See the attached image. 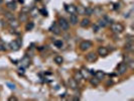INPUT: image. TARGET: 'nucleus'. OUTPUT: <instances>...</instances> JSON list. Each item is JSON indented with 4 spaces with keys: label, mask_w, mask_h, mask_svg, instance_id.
<instances>
[{
    "label": "nucleus",
    "mask_w": 134,
    "mask_h": 101,
    "mask_svg": "<svg viewBox=\"0 0 134 101\" xmlns=\"http://www.w3.org/2000/svg\"><path fill=\"white\" fill-rule=\"evenodd\" d=\"M59 26L61 28V29L63 30H68L70 28V22L64 17H61L59 19Z\"/></svg>",
    "instance_id": "obj_2"
},
{
    "label": "nucleus",
    "mask_w": 134,
    "mask_h": 101,
    "mask_svg": "<svg viewBox=\"0 0 134 101\" xmlns=\"http://www.w3.org/2000/svg\"><path fill=\"white\" fill-rule=\"evenodd\" d=\"M133 63H134L133 61H129V63H126V64H127V65H129L131 69H133V68H134V65H133Z\"/></svg>",
    "instance_id": "obj_31"
},
{
    "label": "nucleus",
    "mask_w": 134,
    "mask_h": 101,
    "mask_svg": "<svg viewBox=\"0 0 134 101\" xmlns=\"http://www.w3.org/2000/svg\"><path fill=\"white\" fill-rule=\"evenodd\" d=\"M77 12H80L81 14H84V13H85V8H83L82 6H78V7H77Z\"/></svg>",
    "instance_id": "obj_26"
},
{
    "label": "nucleus",
    "mask_w": 134,
    "mask_h": 101,
    "mask_svg": "<svg viewBox=\"0 0 134 101\" xmlns=\"http://www.w3.org/2000/svg\"><path fill=\"white\" fill-rule=\"evenodd\" d=\"M9 25L11 26L12 28H18L19 22L17 21L15 18H11V19H9Z\"/></svg>",
    "instance_id": "obj_12"
},
{
    "label": "nucleus",
    "mask_w": 134,
    "mask_h": 101,
    "mask_svg": "<svg viewBox=\"0 0 134 101\" xmlns=\"http://www.w3.org/2000/svg\"><path fill=\"white\" fill-rule=\"evenodd\" d=\"M93 13H94V9H93V8H91V7H87V8H85V13H84V14L92 15Z\"/></svg>",
    "instance_id": "obj_22"
},
{
    "label": "nucleus",
    "mask_w": 134,
    "mask_h": 101,
    "mask_svg": "<svg viewBox=\"0 0 134 101\" xmlns=\"http://www.w3.org/2000/svg\"><path fill=\"white\" fill-rule=\"evenodd\" d=\"M97 59H98V55L96 53H94V52L89 53V54H87V55H86V60L88 61V62H96Z\"/></svg>",
    "instance_id": "obj_5"
},
{
    "label": "nucleus",
    "mask_w": 134,
    "mask_h": 101,
    "mask_svg": "<svg viewBox=\"0 0 134 101\" xmlns=\"http://www.w3.org/2000/svg\"><path fill=\"white\" fill-rule=\"evenodd\" d=\"M39 12H41L42 15H44V16H48V11H46L45 9H41V10H39Z\"/></svg>",
    "instance_id": "obj_30"
},
{
    "label": "nucleus",
    "mask_w": 134,
    "mask_h": 101,
    "mask_svg": "<svg viewBox=\"0 0 134 101\" xmlns=\"http://www.w3.org/2000/svg\"><path fill=\"white\" fill-rule=\"evenodd\" d=\"M108 23H109V19L107 18V17H104V18L99 20V23L98 24H99L100 28H105L106 25H108Z\"/></svg>",
    "instance_id": "obj_9"
},
{
    "label": "nucleus",
    "mask_w": 134,
    "mask_h": 101,
    "mask_svg": "<svg viewBox=\"0 0 134 101\" xmlns=\"http://www.w3.org/2000/svg\"><path fill=\"white\" fill-rule=\"evenodd\" d=\"M35 1H42V0H35Z\"/></svg>",
    "instance_id": "obj_35"
},
{
    "label": "nucleus",
    "mask_w": 134,
    "mask_h": 101,
    "mask_svg": "<svg viewBox=\"0 0 134 101\" xmlns=\"http://www.w3.org/2000/svg\"><path fill=\"white\" fill-rule=\"evenodd\" d=\"M94 76H95L97 79H99L100 81H101V80L105 77V73H104L103 71H97V72H95V74H94Z\"/></svg>",
    "instance_id": "obj_14"
},
{
    "label": "nucleus",
    "mask_w": 134,
    "mask_h": 101,
    "mask_svg": "<svg viewBox=\"0 0 134 101\" xmlns=\"http://www.w3.org/2000/svg\"><path fill=\"white\" fill-rule=\"evenodd\" d=\"M26 19H27V14L24 12H20V14H19V20H20V21H25Z\"/></svg>",
    "instance_id": "obj_21"
},
{
    "label": "nucleus",
    "mask_w": 134,
    "mask_h": 101,
    "mask_svg": "<svg viewBox=\"0 0 134 101\" xmlns=\"http://www.w3.org/2000/svg\"><path fill=\"white\" fill-rule=\"evenodd\" d=\"M7 48H6V45L2 42H0V51H6Z\"/></svg>",
    "instance_id": "obj_27"
},
{
    "label": "nucleus",
    "mask_w": 134,
    "mask_h": 101,
    "mask_svg": "<svg viewBox=\"0 0 134 101\" xmlns=\"http://www.w3.org/2000/svg\"><path fill=\"white\" fill-rule=\"evenodd\" d=\"M6 6H7V8L10 9V10H15L16 9V3L13 2V1L8 2L7 4H6Z\"/></svg>",
    "instance_id": "obj_19"
},
{
    "label": "nucleus",
    "mask_w": 134,
    "mask_h": 101,
    "mask_svg": "<svg viewBox=\"0 0 134 101\" xmlns=\"http://www.w3.org/2000/svg\"><path fill=\"white\" fill-rule=\"evenodd\" d=\"M21 63H22V66H23V67H27V66H29V59L25 57V58L21 61Z\"/></svg>",
    "instance_id": "obj_25"
},
{
    "label": "nucleus",
    "mask_w": 134,
    "mask_h": 101,
    "mask_svg": "<svg viewBox=\"0 0 134 101\" xmlns=\"http://www.w3.org/2000/svg\"><path fill=\"white\" fill-rule=\"evenodd\" d=\"M92 42H90V40H83V42L80 44V50L83 51V52H86V51H88L90 48H92Z\"/></svg>",
    "instance_id": "obj_3"
},
{
    "label": "nucleus",
    "mask_w": 134,
    "mask_h": 101,
    "mask_svg": "<svg viewBox=\"0 0 134 101\" xmlns=\"http://www.w3.org/2000/svg\"><path fill=\"white\" fill-rule=\"evenodd\" d=\"M53 44H55V46H57V48H62L63 45H64L63 40H61V39H57V40H55V42H53Z\"/></svg>",
    "instance_id": "obj_23"
},
{
    "label": "nucleus",
    "mask_w": 134,
    "mask_h": 101,
    "mask_svg": "<svg viewBox=\"0 0 134 101\" xmlns=\"http://www.w3.org/2000/svg\"><path fill=\"white\" fill-rule=\"evenodd\" d=\"M50 30L53 33H56V35H59V33H61V28H59V25H57V23H53V25L50 28Z\"/></svg>",
    "instance_id": "obj_10"
},
{
    "label": "nucleus",
    "mask_w": 134,
    "mask_h": 101,
    "mask_svg": "<svg viewBox=\"0 0 134 101\" xmlns=\"http://www.w3.org/2000/svg\"><path fill=\"white\" fill-rule=\"evenodd\" d=\"M109 54V51L107 48H105V46H100V48L98 49V55L101 56V57H106L107 55Z\"/></svg>",
    "instance_id": "obj_8"
},
{
    "label": "nucleus",
    "mask_w": 134,
    "mask_h": 101,
    "mask_svg": "<svg viewBox=\"0 0 134 101\" xmlns=\"http://www.w3.org/2000/svg\"><path fill=\"white\" fill-rule=\"evenodd\" d=\"M74 79H75L77 82H80V81H81L82 79H84V78H83V75H82V73L80 72V71H79V72L77 71V72L75 73V75H74Z\"/></svg>",
    "instance_id": "obj_15"
},
{
    "label": "nucleus",
    "mask_w": 134,
    "mask_h": 101,
    "mask_svg": "<svg viewBox=\"0 0 134 101\" xmlns=\"http://www.w3.org/2000/svg\"><path fill=\"white\" fill-rule=\"evenodd\" d=\"M9 100H10V101H12V100H17V98H15V97H10Z\"/></svg>",
    "instance_id": "obj_33"
},
{
    "label": "nucleus",
    "mask_w": 134,
    "mask_h": 101,
    "mask_svg": "<svg viewBox=\"0 0 134 101\" xmlns=\"http://www.w3.org/2000/svg\"><path fill=\"white\" fill-rule=\"evenodd\" d=\"M9 48L10 50L12 51H18L19 48H20V43H18L17 40H13V42H10L9 43Z\"/></svg>",
    "instance_id": "obj_6"
},
{
    "label": "nucleus",
    "mask_w": 134,
    "mask_h": 101,
    "mask_svg": "<svg viewBox=\"0 0 134 101\" xmlns=\"http://www.w3.org/2000/svg\"><path fill=\"white\" fill-rule=\"evenodd\" d=\"M69 85H70L71 88L74 89V90L78 88V82H77V81H76L75 79H74V78L69 80Z\"/></svg>",
    "instance_id": "obj_11"
},
{
    "label": "nucleus",
    "mask_w": 134,
    "mask_h": 101,
    "mask_svg": "<svg viewBox=\"0 0 134 101\" xmlns=\"http://www.w3.org/2000/svg\"><path fill=\"white\" fill-rule=\"evenodd\" d=\"M78 21H79L78 16L76 14H71V16H70V22H71V24L72 25H76L78 23Z\"/></svg>",
    "instance_id": "obj_13"
},
{
    "label": "nucleus",
    "mask_w": 134,
    "mask_h": 101,
    "mask_svg": "<svg viewBox=\"0 0 134 101\" xmlns=\"http://www.w3.org/2000/svg\"><path fill=\"white\" fill-rule=\"evenodd\" d=\"M127 69H128V65L126 63H120L119 66L117 67V73L119 75H123V74L126 73Z\"/></svg>",
    "instance_id": "obj_4"
},
{
    "label": "nucleus",
    "mask_w": 134,
    "mask_h": 101,
    "mask_svg": "<svg viewBox=\"0 0 134 101\" xmlns=\"http://www.w3.org/2000/svg\"><path fill=\"white\" fill-rule=\"evenodd\" d=\"M53 61H55V63L58 64V65H62L63 62H64V59L62 56H56L55 58H53Z\"/></svg>",
    "instance_id": "obj_18"
},
{
    "label": "nucleus",
    "mask_w": 134,
    "mask_h": 101,
    "mask_svg": "<svg viewBox=\"0 0 134 101\" xmlns=\"http://www.w3.org/2000/svg\"><path fill=\"white\" fill-rule=\"evenodd\" d=\"M111 30L115 33H121L124 30V26H123V24L119 23V22L112 23L111 24Z\"/></svg>",
    "instance_id": "obj_1"
},
{
    "label": "nucleus",
    "mask_w": 134,
    "mask_h": 101,
    "mask_svg": "<svg viewBox=\"0 0 134 101\" xmlns=\"http://www.w3.org/2000/svg\"><path fill=\"white\" fill-rule=\"evenodd\" d=\"M90 83H91L92 85H94V86H98L99 83H100V80L97 79L96 77H95V78H92V79H90Z\"/></svg>",
    "instance_id": "obj_20"
},
{
    "label": "nucleus",
    "mask_w": 134,
    "mask_h": 101,
    "mask_svg": "<svg viewBox=\"0 0 134 101\" xmlns=\"http://www.w3.org/2000/svg\"><path fill=\"white\" fill-rule=\"evenodd\" d=\"M3 2V0H0V3H2Z\"/></svg>",
    "instance_id": "obj_34"
},
{
    "label": "nucleus",
    "mask_w": 134,
    "mask_h": 101,
    "mask_svg": "<svg viewBox=\"0 0 134 101\" xmlns=\"http://www.w3.org/2000/svg\"><path fill=\"white\" fill-rule=\"evenodd\" d=\"M33 28H34V23L33 22H27V24H26V26H25V29L27 30V31H29V30H31Z\"/></svg>",
    "instance_id": "obj_24"
},
{
    "label": "nucleus",
    "mask_w": 134,
    "mask_h": 101,
    "mask_svg": "<svg viewBox=\"0 0 134 101\" xmlns=\"http://www.w3.org/2000/svg\"><path fill=\"white\" fill-rule=\"evenodd\" d=\"M5 16H6V17H7L8 19H11V18H14V15H13V14H11V13H10V12H6V13H5Z\"/></svg>",
    "instance_id": "obj_29"
},
{
    "label": "nucleus",
    "mask_w": 134,
    "mask_h": 101,
    "mask_svg": "<svg viewBox=\"0 0 134 101\" xmlns=\"http://www.w3.org/2000/svg\"><path fill=\"white\" fill-rule=\"evenodd\" d=\"M90 19L89 18H84L82 21H81V26L82 28H88V26L90 25Z\"/></svg>",
    "instance_id": "obj_17"
},
{
    "label": "nucleus",
    "mask_w": 134,
    "mask_h": 101,
    "mask_svg": "<svg viewBox=\"0 0 134 101\" xmlns=\"http://www.w3.org/2000/svg\"><path fill=\"white\" fill-rule=\"evenodd\" d=\"M125 50L128 51V52H132L134 50V44L132 42L126 43V45H125Z\"/></svg>",
    "instance_id": "obj_16"
},
{
    "label": "nucleus",
    "mask_w": 134,
    "mask_h": 101,
    "mask_svg": "<svg viewBox=\"0 0 134 101\" xmlns=\"http://www.w3.org/2000/svg\"><path fill=\"white\" fill-rule=\"evenodd\" d=\"M98 29H99V26L98 25H94L93 26V30L94 31H98Z\"/></svg>",
    "instance_id": "obj_32"
},
{
    "label": "nucleus",
    "mask_w": 134,
    "mask_h": 101,
    "mask_svg": "<svg viewBox=\"0 0 134 101\" xmlns=\"http://www.w3.org/2000/svg\"><path fill=\"white\" fill-rule=\"evenodd\" d=\"M65 9L70 14H76L77 12V7L75 5H65Z\"/></svg>",
    "instance_id": "obj_7"
},
{
    "label": "nucleus",
    "mask_w": 134,
    "mask_h": 101,
    "mask_svg": "<svg viewBox=\"0 0 134 101\" xmlns=\"http://www.w3.org/2000/svg\"><path fill=\"white\" fill-rule=\"evenodd\" d=\"M6 85H7L11 90H15V85H14V84H12V83H10V82H7V83H6Z\"/></svg>",
    "instance_id": "obj_28"
}]
</instances>
